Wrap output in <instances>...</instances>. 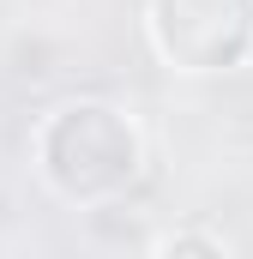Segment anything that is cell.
Returning <instances> with one entry per match:
<instances>
[{"instance_id": "1", "label": "cell", "mask_w": 253, "mask_h": 259, "mask_svg": "<svg viewBox=\"0 0 253 259\" xmlns=\"http://www.w3.org/2000/svg\"><path fill=\"white\" fill-rule=\"evenodd\" d=\"M30 151H36L43 187L78 211L115 205L145 169V139L133 127V115L103 97H72L61 109H49L36 121Z\"/></svg>"}, {"instance_id": "2", "label": "cell", "mask_w": 253, "mask_h": 259, "mask_svg": "<svg viewBox=\"0 0 253 259\" xmlns=\"http://www.w3.org/2000/svg\"><path fill=\"white\" fill-rule=\"evenodd\" d=\"M145 36L169 72H229L253 55V0H145Z\"/></svg>"}, {"instance_id": "3", "label": "cell", "mask_w": 253, "mask_h": 259, "mask_svg": "<svg viewBox=\"0 0 253 259\" xmlns=\"http://www.w3.org/2000/svg\"><path fill=\"white\" fill-rule=\"evenodd\" d=\"M145 247H151V253H175V259H181V253H205V259H223V253H235V235H229L223 223H199V217H193V223H175V229L151 235Z\"/></svg>"}]
</instances>
